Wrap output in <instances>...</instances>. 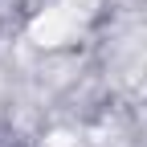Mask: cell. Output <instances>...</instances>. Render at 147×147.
I'll return each instance as SVG.
<instances>
[{"instance_id":"cell-1","label":"cell","mask_w":147,"mask_h":147,"mask_svg":"<svg viewBox=\"0 0 147 147\" xmlns=\"http://www.w3.org/2000/svg\"><path fill=\"white\" fill-rule=\"evenodd\" d=\"M94 8H98V0H49L37 12V21H33L29 33H33L37 45H65V41H74L90 25Z\"/></svg>"}]
</instances>
